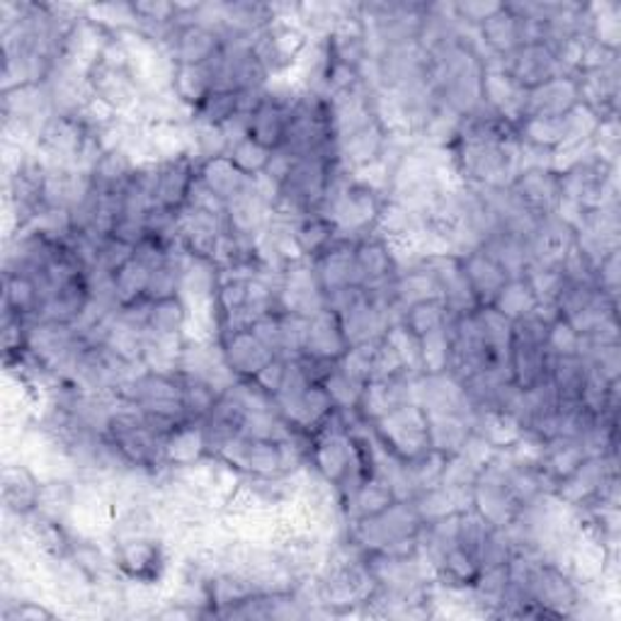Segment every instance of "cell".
<instances>
[{
  "label": "cell",
  "instance_id": "21",
  "mask_svg": "<svg viewBox=\"0 0 621 621\" xmlns=\"http://www.w3.org/2000/svg\"><path fill=\"white\" fill-rule=\"evenodd\" d=\"M289 108L291 104L282 102L265 92L260 108L250 114V139H256L260 146L270 151H277L287 139L289 126Z\"/></svg>",
  "mask_w": 621,
  "mask_h": 621
},
{
  "label": "cell",
  "instance_id": "40",
  "mask_svg": "<svg viewBox=\"0 0 621 621\" xmlns=\"http://www.w3.org/2000/svg\"><path fill=\"white\" fill-rule=\"evenodd\" d=\"M418 228H423V219H420L415 212H410L406 204L386 197L382 209H378L376 226L372 234H376L378 238H398L415 234Z\"/></svg>",
  "mask_w": 621,
  "mask_h": 621
},
{
  "label": "cell",
  "instance_id": "19",
  "mask_svg": "<svg viewBox=\"0 0 621 621\" xmlns=\"http://www.w3.org/2000/svg\"><path fill=\"white\" fill-rule=\"evenodd\" d=\"M355 258H357V272H360L362 287H376V284L392 282L398 275L392 250H388L386 240L378 238L376 234H370L357 240Z\"/></svg>",
  "mask_w": 621,
  "mask_h": 621
},
{
  "label": "cell",
  "instance_id": "42",
  "mask_svg": "<svg viewBox=\"0 0 621 621\" xmlns=\"http://www.w3.org/2000/svg\"><path fill=\"white\" fill-rule=\"evenodd\" d=\"M493 309H498L512 323L530 315L536 309V297L527 277H510L505 282V287L498 291L496 301H493Z\"/></svg>",
  "mask_w": 621,
  "mask_h": 621
},
{
  "label": "cell",
  "instance_id": "30",
  "mask_svg": "<svg viewBox=\"0 0 621 621\" xmlns=\"http://www.w3.org/2000/svg\"><path fill=\"white\" fill-rule=\"evenodd\" d=\"M134 171H136V161L126 151L104 153L98 165L90 171L92 189L100 195L124 192V187L129 185Z\"/></svg>",
  "mask_w": 621,
  "mask_h": 621
},
{
  "label": "cell",
  "instance_id": "33",
  "mask_svg": "<svg viewBox=\"0 0 621 621\" xmlns=\"http://www.w3.org/2000/svg\"><path fill=\"white\" fill-rule=\"evenodd\" d=\"M587 451L583 449L581 442L554 439L546 445V455L539 469L546 473V479H549L554 486H559L561 481L573 476V473L583 467Z\"/></svg>",
  "mask_w": 621,
  "mask_h": 621
},
{
  "label": "cell",
  "instance_id": "13",
  "mask_svg": "<svg viewBox=\"0 0 621 621\" xmlns=\"http://www.w3.org/2000/svg\"><path fill=\"white\" fill-rule=\"evenodd\" d=\"M577 102V76H556L527 92L524 117H563Z\"/></svg>",
  "mask_w": 621,
  "mask_h": 621
},
{
  "label": "cell",
  "instance_id": "48",
  "mask_svg": "<svg viewBox=\"0 0 621 621\" xmlns=\"http://www.w3.org/2000/svg\"><path fill=\"white\" fill-rule=\"evenodd\" d=\"M323 388L328 392L333 406L338 410H357L360 408V398H362V384H357L355 378L347 376L340 364H335V370L323 378Z\"/></svg>",
  "mask_w": 621,
  "mask_h": 621
},
{
  "label": "cell",
  "instance_id": "53",
  "mask_svg": "<svg viewBox=\"0 0 621 621\" xmlns=\"http://www.w3.org/2000/svg\"><path fill=\"white\" fill-rule=\"evenodd\" d=\"M57 617V609L47 607L35 597L10 599V603L3 605V621H51Z\"/></svg>",
  "mask_w": 621,
  "mask_h": 621
},
{
  "label": "cell",
  "instance_id": "25",
  "mask_svg": "<svg viewBox=\"0 0 621 621\" xmlns=\"http://www.w3.org/2000/svg\"><path fill=\"white\" fill-rule=\"evenodd\" d=\"M199 183H202L209 192L226 204L240 192V189L246 187L248 177L238 171L226 153V156L212 158V161L199 163Z\"/></svg>",
  "mask_w": 621,
  "mask_h": 621
},
{
  "label": "cell",
  "instance_id": "56",
  "mask_svg": "<svg viewBox=\"0 0 621 621\" xmlns=\"http://www.w3.org/2000/svg\"><path fill=\"white\" fill-rule=\"evenodd\" d=\"M505 3H490V0H467V3H455V13L461 25L479 29L486 20L500 13Z\"/></svg>",
  "mask_w": 621,
  "mask_h": 621
},
{
  "label": "cell",
  "instance_id": "35",
  "mask_svg": "<svg viewBox=\"0 0 621 621\" xmlns=\"http://www.w3.org/2000/svg\"><path fill=\"white\" fill-rule=\"evenodd\" d=\"M333 410L335 406L331 401L328 392L323 388V384H311L307 392H303L297 408H294L289 423L294 427L303 430V433L315 435L323 427L325 420L333 415Z\"/></svg>",
  "mask_w": 621,
  "mask_h": 621
},
{
  "label": "cell",
  "instance_id": "59",
  "mask_svg": "<svg viewBox=\"0 0 621 621\" xmlns=\"http://www.w3.org/2000/svg\"><path fill=\"white\" fill-rule=\"evenodd\" d=\"M284 374H287V360H284V357H272V360L256 374L252 382H256L262 392L275 398V394L280 392V386L284 382Z\"/></svg>",
  "mask_w": 621,
  "mask_h": 621
},
{
  "label": "cell",
  "instance_id": "5",
  "mask_svg": "<svg viewBox=\"0 0 621 621\" xmlns=\"http://www.w3.org/2000/svg\"><path fill=\"white\" fill-rule=\"evenodd\" d=\"M323 309H328V299L315 277L311 260L284 268L280 280V313H297L311 319Z\"/></svg>",
  "mask_w": 621,
  "mask_h": 621
},
{
  "label": "cell",
  "instance_id": "36",
  "mask_svg": "<svg viewBox=\"0 0 621 621\" xmlns=\"http://www.w3.org/2000/svg\"><path fill=\"white\" fill-rule=\"evenodd\" d=\"M294 236L299 240L303 258L315 260L325 248H331L338 240V228L328 216L309 214L294 224Z\"/></svg>",
  "mask_w": 621,
  "mask_h": 621
},
{
  "label": "cell",
  "instance_id": "22",
  "mask_svg": "<svg viewBox=\"0 0 621 621\" xmlns=\"http://www.w3.org/2000/svg\"><path fill=\"white\" fill-rule=\"evenodd\" d=\"M163 457L171 469L192 467L207 457L204 425L197 420H185L163 442Z\"/></svg>",
  "mask_w": 621,
  "mask_h": 621
},
{
  "label": "cell",
  "instance_id": "1",
  "mask_svg": "<svg viewBox=\"0 0 621 621\" xmlns=\"http://www.w3.org/2000/svg\"><path fill=\"white\" fill-rule=\"evenodd\" d=\"M420 530H423V520L418 518L415 505L410 500H396L392 508L372 514V518L347 522L345 536L360 546L364 554H370L382 551L394 542L418 536Z\"/></svg>",
  "mask_w": 621,
  "mask_h": 621
},
{
  "label": "cell",
  "instance_id": "28",
  "mask_svg": "<svg viewBox=\"0 0 621 621\" xmlns=\"http://www.w3.org/2000/svg\"><path fill=\"white\" fill-rule=\"evenodd\" d=\"M473 433H479L498 451H505L527 433V430H524L518 415L505 413V410H481L476 420H473Z\"/></svg>",
  "mask_w": 621,
  "mask_h": 621
},
{
  "label": "cell",
  "instance_id": "16",
  "mask_svg": "<svg viewBox=\"0 0 621 621\" xmlns=\"http://www.w3.org/2000/svg\"><path fill=\"white\" fill-rule=\"evenodd\" d=\"M219 345H221V352H224L228 370L234 372L238 378H256V374L262 370V367H265L272 357H277V355H272L250 331L224 333L221 335Z\"/></svg>",
  "mask_w": 621,
  "mask_h": 621
},
{
  "label": "cell",
  "instance_id": "52",
  "mask_svg": "<svg viewBox=\"0 0 621 621\" xmlns=\"http://www.w3.org/2000/svg\"><path fill=\"white\" fill-rule=\"evenodd\" d=\"M132 258H134V246L124 244V240L114 236H102L98 238V270L95 272H108V275H114V272L124 268Z\"/></svg>",
  "mask_w": 621,
  "mask_h": 621
},
{
  "label": "cell",
  "instance_id": "10",
  "mask_svg": "<svg viewBox=\"0 0 621 621\" xmlns=\"http://www.w3.org/2000/svg\"><path fill=\"white\" fill-rule=\"evenodd\" d=\"M311 265L325 297L347 287H362L360 272H357L355 240L338 238L331 248H325L319 258L311 260Z\"/></svg>",
  "mask_w": 621,
  "mask_h": 621
},
{
  "label": "cell",
  "instance_id": "39",
  "mask_svg": "<svg viewBox=\"0 0 621 621\" xmlns=\"http://www.w3.org/2000/svg\"><path fill=\"white\" fill-rule=\"evenodd\" d=\"M149 280H151V270L136 258H132L124 268L114 272L112 284L120 309L144 301L146 294H149Z\"/></svg>",
  "mask_w": 621,
  "mask_h": 621
},
{
  "label": "cell",
  "instance_id": "45",
  "mask_svg": "<svg viewBox=\"0 0 621 621\" xmlns=\"http://www.w3.org/2000/svg\"><path fill=\"white\" fill-rule=\"evenodd\" d=\"M189 129H192V146H189V156H192L197 163L212 161V158L228 153L231 146L221 126L192 122L189 124Z\"/></svg>",
  "mask_w": 621,
  "mask_h": 621
},
{
  "label": "cell",
  "instance_id": "15",
  "mask_svg": "<svg viewBox=\"0 0 621 621\" xmlns=\"http://www.w3.org/2000/svg\"><path fill=\"white\" fill-rule=\"evenodd\" d=\"M386 136L388 132L376 117L372 122H367L364 126H360V129L338 136L340 163L347 167V171L355 173V171H360V167L378 161L384 153Z\"/></svg>",
  "mask_w": 621,
  "mask_h": 621
},
{
  "label": "cell",
  "instance_id": "2",
  "mask_svg": "<svg viewBox=\"0 0 621 621\" xmlns=\"http://www.w3.org/2000/svg\"><path fill=\"white\" fill-rule=\"evenodd\" d=\"M376 439L396 459L415 461L430 449L427 413L418 403H406L372 425Z\"/></svg>",
  "mask_w": 621,
  "mask_h": 621
},
{
  "label": "cell",
  "instance_id": "4",
  "mask_svg": "<svg viewBox=\"0 0 621 621\" xmlns=\"http://www.w3.org/2000/svg\"><path fill=\"white\" fill-rule=\"evenodd\" d=\"M216 459L250 479L282 476L280 442L275 439H250L246 435H234L216 451Z\"/></svg>",
  "mask_w": 621,
  "mask_h": 621
},
{
  "label": "cell",
  "instance_id": "9",
  "mask_svg": "<svg viewBox=\"0 0 621 621\" xmlns=\"http://www.w3.org/2000/svg\"><path fill=\"white\" fill-rule=\"evenodd\" d=\"M502 63H505V71H508V76L527 92L544 86L546 80L563 76L559 59H556L554 51L546 47L544 41L522 45L518 51H512L508 59H502Z\"/></svg>",
  "mask_w": 621,
  "mask_h": 621
},
{
  "label": "cell",
  "instance_id": "57",
  "mask_svg": "<svg viewBox=\"0 0 621 621\" xmlns=\"http://www.w3.org/2000/svg\"><path fill=\"white\" fill-rule=\"evenodd\" d=\"M619 258H621V248L614 252H609V256L595 268V287L599 291H605L607 297L617 299V301H619V282H621Z\"/></svg>",
  "mask_w": 621,
  "mask_h": 621
},
{
  "label": "cell",
  "instance_id": "6",
  "mask_svg": "<svg viewBox=\"0 0 621 621\" xmlns=\"http://www.w3.org/2000/svg\"><path fill=\"white\" fill-rule=\"evenodd\" d=\"M423 265L430 270V275L435 277L439 299L445 301L449 315H469L481 309L459 256H455V252H445V256L425 258Z\"/></svg>",
  "mask_w": 621,
  "mask_h": 621
},
{
  "label": "cell",
  "instance_id": "58",
  "mask_svg": "<svg viewBox=\"0 0 621 621\" xmlns=\"http://www.w3.org/2000/svg\"><path fill=\"white\" fill-rule=\"evenodd\" d=\"M398 374H408L406 367L401 362V357L396 355L392 345H386L384 340L376 343V355H374V374L372 378H392Z\"/></svg>",
  "mask_w": 621,
  "mask_h": 621
},
{
  "label": "cell",
  "instance_id": "47",
  "mask_svg": "<svg viewBox=\"0 0 621 621\" xmlns=\"http://www.w3.org/2000/svg\"><path fill=\"white\" fill-rule=\"evenodd\" d=\"M181 378H183L185 415H187V420H197V423H202V420L214 410V406L219 401V394L209 384L199 382V378H185V376H181Z\"/></svg>",
  "mask_w": 621,
  "mask_h": 621
},
{
  "label": "cell",
  "instance_id": "20",
  "mask_svg": "<svg viewBox=\"0 0 621 621\" xmlns=\"http://www.w3.org/2000/svg\"><path fill=\"white\" fill-rule=\"evenodd\" d=\"M461 265H464L467 280L471 284L473 294H476L481 307H493L498 291L505 287V282L510 280L508 272H505L483 248L467 252V256L461 258Z\"/></svg>",
  "mask_w": 621,
  "mask_h": 621
},
{
  "label": "cell",
  "instance_id": "31",
  "mask_svg": "<svg viewBox=\"0 0 621 621\" xmlns=\"http://www.w3.org/2000/svg\"><path fill=\"white\" fill-rule=\"evenodd\" d=\"M427 425H430V449H435L445 457L459 455L467 437L471 435V423L461 415L427 413Z\"/></svg>",
  "mask_w": 621,
  "mask_h": 621
},
{
  "label": "cell",
  "instance_id": "26",
  "mask_svg": "<svg viewBox=\"0 0 621 621\" xmlns=\"http://www.w3.org/2000/svg\"><path fill=\"white\" fill-rule=\"evenodd\" d=\"M171 90L177 100L197 112L214 92V61L207 66H177Z\"/></svg>",
  "mask_w": 621,
  "mask_h": 621
},
{
  "label": "cell",
  "instance_id": "17",
  "mask_svg": "<svg viewBox=\"0 0 621 621\" xmlns=\"http://www.w3.org/2000/svg\"><path fill=\"white\" fill-rule=\"evenodd\" d=\"M510 189L532 212L539 216L554 214L556 202L561 197V177L551 167H530V171L518 173Z\"/></svg>",
  "mask_w": 621,
  "mask_h": 621
},
{
  "label": "cell",
  "instance_id": "44",
  "mask_svg": "<svg viewBox=\"0 0 621 621\" xmlns=\"http://www.w3.org/2000/svg\"><path fill=\"white\" fill-rule=\"evenodd\" d=\"M447 321H449V311L445 307V301H442L439 297L413 303V307L406 309L403 319H401L406 328L413 335H418V338H423V335H427L430 331L442 328Z\"/></svg>",
  "mask_w": 621,
  "mask_h": 621
},
{
  "label": "cell",
  "instance_id": "14",
  "mask_svg": "<svg viewBox=\"0 0 621 621\" xmlns=\"http://www.w3.org/2000/svg\"><path fill=\"white\" fill-rule=\"evenodd\" d=\"M270 221L272 207L260 197L256 185H252V177H248L246 187L226 202V231L256 238Z\"/></svg>",
  "mask_w": 621,
  "mask_h": 621
},
{
  "label": "cell",
  "instance_id": "41",
  "mask_svg": "<svg viewBox=\"0 0 621 621\" xmlns=\"http://www.w3.org/2000/svg\"><path fill=\"white\" fill-rule=\"evenodd\" d=\"M187 315H189V311H187V303L183 301V297L151 301L149 321H146V333L163 335V338H171V335H183Z\"/></svg>",
  "mask_w": 621,
  "mask_h": 621
},
{
  "label": "cell",
  "instance_id": "18",
  "mask_svg": "<svg viewBox=\"0 0 621 621\" xmlns=\"http://www.w3.org/2000/svg\"><path fill=\"white\" fill-rule=\"evenodd\" d=\"M479 41L483 54H493L500 59H508L512 51H518L524 45V29L522 17L505 3L500 13L486 20L479 29Z\"/></svg>",
  "mask_w": 621,
  "mask_h": 621
},
{
  "label": "cell",
  "instance_id": "34",
  "mask_svg": "<svg viewBox=\"0 0 621 621\" xmlns=\"http://www.w3.org/2000/svg\"><path fill=\"white\" fill-rule=\"evenodd\" d=\"M568 129H571L568 114L563 117H524L518 124V136L524 144L554 153L568 141Z\"/></svg>",
  "mask_w": 621,
  "mask_h": 621
},
{
  "label": "cell",
  "instance_id": "32",
  "mask_svg": "<svg viewBox=\"0 0 621 621\" xmlns=\"http://www.w3.org/2000/svg\"><path fill=\"white\" fill-rule=\"evenodd\" d=\"M479 575H481V563H479L476 556L455 544L451 549L445 551V556H442V561L437 566V583L435 585L464 591V587H473Z\"/></svg>",
  "mask_w": 621,
  "mask_h": 621
},
{
  "label": "cell",
  "instance_id": "37",
  "mask_svg": "<svg viewBox=\"0 0 621 621\" xmlns=\"http://www.w3.org/2000/svg\"><path fill=\"white\" fill-rule=\"evenodd\" d=\"M455 360V340H451L449 321L437 331L420 338V367L423 374H447Z\"/></svg>",
  "mask_w": 621,
  "mask_h": 621
},
{
  "label": "cell",
  "instance_id": "49",
  "mask_svg": "<svg viewBox=\"0 0 621 621\" xmlns=\"http://www.w3.org/2000/svg\"><path fill=\"white\" fill-rule=\"evenodd\" d=\"M228 158L234 161V165L246 177H256L260 173H265V167L272 158V151L265 149V146H260L256 139H250L248 136V139L231 146Z\"/></svg>",
  "mask_w": 621,
  "mask_h": 621
},
{
  "label": "cell",
  "instance_id": "38",
  "mask_svg": "<svg viewBox=\"0 0 621 621\" xmlns=\"http://www.w3.org/2000/svg\"><path fill=\"white\" fill-rule=\"evenodd\" d=\"M108 350L120 357L122 362L132 367H144V347H146V328L134 323L122 321L120 315L112 321V328L108 335V343H104Z\"/></svg>",
  "mask_w": 621,
  "mask_h": 621
},
{
  "label": "cell",
  "instance_id": "24",
  "mask_svg": "<svg viewBox=\"0 0 621 621\" xmlns=\"http://www.w3.org/2000/svg\"><path fill=\"white\" fill-rule=\"evenodd\" d=\"M394 502H396V493L392 488V483L372 473V476H367L360 483V488H357L355 496L345 502L343 510L347 522H355L384 512L386 508H392Z\"/></svg>",
  "mask_w": 621,
  "mask_h": 621
},
{
  "label": "cell",
  "instance_id": "23",
  "mask_svg": "<svg viewBox=\"0 0 621 621\" xmlns=\"http://www.w3.org/2000/svg\"><path fill=\"white\" fill-rule=\"evenodd\" d=\"M47 294L35 275L3 270V311L35 321Z\"/></svg>",
  "mask_w": 621,
  "mask_h": 621
},
{
  "label": "cell",
  "instance_id": "54",
  "mask_svg": "<svg viewBox=\"0 0 621 621\" xmlns=\"http://www.w3.org/2000/svg\"><path fill=\"white\" fill-rule=\"evenodd\" d=\"M546 347L556 357H571L581 350V333H577L566 319L554 321L549 325V335H546Z\"/></svg>",
  "mask_w": 621,
  "mask_h": 621
},
{
  "label": "cell",
  "instance_id": "7",
  "mask_svg": "<svg viewBox=\"0 0 621 621\" xmlns=\"http://www.w3.org/2000/svg\"><path fill=\"white\" fill-rule=\"evenodd\" d=\"M199 181V163L192 156H181L173 161L156 163L153 204L181 214L187 207L192 189Z\"/></svg>",
  "mask_w": 621,
  "mask_h": 621
},
{
  "label": "cell",
  "instance_id": "12",
  "mask_svg": "<svg viewBox=\"0 0 621 621\" xmlns=\"http://www.w3.org/2000/svg\"><path fill=\"white\" fill-rule=\"evenodd\" d=\"M347 350H350V343H347V335L338 313L333 309H323L311 315L303 355L323 362H340Z\"/></svg>",
  "mask_w": 621,
  "mask_h": 621
},
{
  "label": "cell",
  "instance_id": "29",
  "mask_svg": "<svg viewBox=\"0 0 621 621\" xmlns=\"http://www.w3.org/2000/svg\"><path fill=\"white\" fill-rule=\"evenodd\" d=\"M587 5V37L599 47L617 51L621 47V3L617 0H603V3Z\"/></svg>",
  "mask_w": 621,
  "mask_h": 621
},
{
  "label": "cell",
  "instance_id": "8",
  "mask_svg": "<svg viewBox=\"0 0 621 621\" xmlns=\"http://www.w3.org/2000/svg\"><path fill=\"white\" fill-rule=\"evenodd\" d=\"M163 51L177 66H207L224 51V37L214 27L189 23L175 29Z\"/></svg>",
  "mask_w": 621,
  "mask_h": 621
},
{
  "label": "cell",
  "instance_id": "55",
  "mask_svg": "<svg viewBox=\"0 0 621 621\" xmlns=\"http://www.w3.org/2000/svg\"><path fill=\"white\" fill-rule=\"evenodd\" d=\"M250 333L268 347L272 355L284 357V338H282V315L280 313H268L260 315V319L252 321ZM287 360V357H284Z\"/></svg>",
  "mask_w": 621,
  "mask_h": 621
},
{
  "label": "cell",
  "instance_id": "43",
  "mask_svg": "<svg viewBox=\"0 0 621 621\" xmlns=\"http://www.w3.org/2000/svg\"><path fill=\"white\" fill-rule=\"evenodd\" d=\"M86 17L92 25L108 29L110 35L139 29V17H136L134 3H90L86 5Z\"/></svg>",
  "mask_w": 621,
  "mask_h": 621
},
{
  "label": "cell",
  "instance_id": "3",
  "mask_svg": "<svg viewBox=\"0 0 621 621\" xmlns=\"http://www.w3.org/2000/svg\"><path fill=\"white\" fill-rule=\"evenodd\" d=\"M112 559L126 581L163 585L171 571V546L161 536H134L112 544Z\"/></svg>",
  "mask_w": 621,
  "mask_h": 621
},
{
  "label": "cell",
  "instance_id": "11",
  "mask_svg": "<svg viewBox=\"0 0 621 621\" xmlns=\"http://www.w3.org/2000/svg\"><path fill=\"white\" fill-rule=\"evenodd\" d=\"M39 488L41 481L23 459L13 461V464L8 461L3 471H0V493H3V508L10 518L27 520L29 514H35Z\"/></svg>",
  "mask_w": 621,
  "mask_h": 621
},
{
  "label": "cell",
  "instance_id": "27",
  "mask_svg": "<svg viewBox=\"0 0 621 621\" xmlns=\"http://www.w3.org/2000/svg\"><path fill=\"white\" fill-rule=\"evenodd\" d=\"M587 370H591V367H587V362L581 355H571V357L554 355L551 367H549V382L554 384L556 394H559L561 406L581 403Z\"/></svg>",
  "mask_w": 621,
  "mask_h": 621
},
{
  "label": "cell",
  "instance_id": "46",
  "mask_svg": "<svg viewBox=\"0 0 621 621\" xmlns=\"http://www.w3.org/2000/svg\"><path fill=\"white\" fill-rule=\"evenodd\" d=\"M382 340L386 345H392L396 355L401 357V362H403L408 374H413V376L423 374V367H420V338L410 333L401 321L388 325Z\"/></svg>",
  "mask_w": 621,
  "mask_h": 621
},
{
  "label": "cell",
  "instance_id": "50",
  "mask_svg": "<svg viewBox=\"0 0 621 621\" xmlns=\"http://www.w3.org/2000/svg\"><path fill=\"white\" fill-rule=\"evenodd\" d=\"M240 112L238 108V92L236 90H214L204 100L202 108L195 112V122L224 126L231 117H236Z\"/></svg>",
  "mask_w": 621,
  "mask_h": 621
},
{
  "label": "cell",
  "instance_id": "51",
  "mask_svg": "<svg viewBox=\"0 0 621 621\" xmlns=\"http://www.w3.org/2000/svg\"><path fill=\"white\" fill-rule=\"evenodd\" d=\"M374 355H376V343H357L350 345V350L345 352L338 364L347 376L364 386L374 374Z\"/></svg>",
  "mask_w": 621,
  "mask_h": 621
}]
</instances>
